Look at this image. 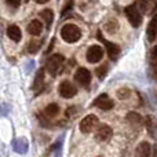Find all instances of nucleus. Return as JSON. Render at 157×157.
I'll use <instances>...</instances> for the list:
<instances>
[{"label":"nucleus","mask_w":157,"mask_h":157,"mask_svg":"<svg viewBox=\"0 0 157 157\" xmlns=\"http://www.w3.org/2000/svg\"><path fill=\"white\" fill-rule=\"evenodd\" d=\"M61 37H62L63 41H66V43H69V44L76 43L81 37V30L77 25L66 24V25H63L62 29H61Z\"/></svg>","instance_id":"obj_1"},{"label":"nucleus","mask_w":157,"mask_h":157,"mask_svg":"<svg viewBox=\"0 0 157 157\" xmlns=\"http://www.w3.org/2000/svg\"><path fill=\"white\" fill-rule=\"evenodd\" d=\"M124 13H125V15H127L130 24L132 25L134 28H139V25L142 24V14H141V11H139L138 6H136L135 3L130 4L128 7H125Z\"/></svg>","instance_id":"obj_2"},{"label":"nucleus","mask_w":157,"mask_h":157,"mask_svg":"<svg viewBox=\"0 0 157 157\" xmlns=\"http://www.w3.org/2000/svg\"><path fill=\"white\" fill-rule=\"evenodd\" d=\"M63 61H65V58H63L62 54H54L50 57V59L47 61V71H48V73L51 76H57Z\"/></svg>","instance_id":"obj_3"},{"label":"nucleus","mask_w":157,"mask_h":157,"mask_svg":"<svg viewBox=\"0 0 157 157\" xmlns=\"http://www.w3.org/2000/svg\"><path fill=\"white\" fill-rule=\"evenodd\" d=\"M98 123H99V120H98V117L95 116V114H88V116H86L80 121V131L83 134L92 132L94 128H97Z\"/></svg>","instance_id":"obj_4"},{"label":"nucleus","mask_w":157,"mask_h":157,"mask_svg":"<svg viewBox=\"0 0 157 157\" xmlns=\"http://www.w3.org/2000/svg\"><path fill=\"white\" fill-rule=\"evenodd\" d=\"M58 92H59V95L62 98L69 99V98H73L75 95L77 94V88L69 80H63V81H61V84L58 86Z\"/></svg>","instance_id":"obj_5"},{"label":"nucleus","mask_w":157,"mask_h":157,"mask_svg":"<svg viewBox=\"0 0 157 157\" xmlns=\"http://www.w3.org/2000/svg\"><path fill=\"white\" fill-rule=\"evenodd\" d=\"M86 58L90 63H98L103 58V48L101 46H98V44H94V46L88 47Z\"/></svg>","instance_id":"obj_6"},{"label":"nucleus","mask_w":157,"mask_h":157,"mask_svg":"<svg viewBox=\"0 0 157 157\" xmlns=\"http://www.w3.org/2000/svg\"><path fill=\"white\" fill-rule=\"evenodd\" d=\"M92 105L97 106V108H99L101 110H110V109L114 106V103H113V101L110 99V97H109L108 94H101L99 97H97L94 99Z\"/></svg>","instance_id":"obj_7"},{"label":"nucleus","mask_w":157,"mask_h":157,"mask_svg":"<svg viewBox=\"0 0 157 157\" xmlns=\"http://www.w3.org/2000/svg\"><path fill=\"white\" fill-rule=\"evenodd\" d=\"M75 80L83 87H88L91 83V72L87 68H78L75 73Z\"/></svg>","instance_id":"obj_8"},{"label":"nucleus","mask_w":157,"mask_h":157,"mask_svg":"<svg viewBox=\"0 0 157 157\" xmlns=\"http://www.w3.org/2000/svg\"><path fill=\"white\" fill-rule=\"evenodd\" d=\"M98 39H99L101 41H102L103 44H105L106 47V51H108V55L112 58V59H116V57L120 54V47L117 46L116 43H110V41L105 40V39L102 37V35H101V32H98Z\"/></svg>","instance_id":"obj_9"},{"label":"nucleus","mask_w":157,"mask_h":157,"mask_svg":"<svg viewBox=\"0 0 157 157\" xmlns=\"http://www.w3.org/2000/svg\"><path fill=\"white\" fill-rule=\"evenodd\" d=\"M112 134H113L112 128L109 127L108 124H103L98 128L97 134H95V139H97L98 142H108L109 139L112 138Z\"/></svg>","instance_id":"obj_10"},{"label":"nucleus","mask_w":157,"mask_h":157,"mask_svg":"<svg viewBox=\"0 0 157 157\" xmlns=\"http://www.w3.org/2000/svg\"><path fill=\"white\" fill-rule=\"evenodd\" d=\"M28 149H29V142H28V139L25 136H19V138H17L14 141V150L17 153L25 155L28 152Z\"/></svg>","instance_id":"obj_11"},{"label":"nucleus","mask_w":157,"mask_h":157,"mask_svg":"<svg viewBox=\"0 0 157 157\" xmlns=\"http://www.w3.org/2000/svg\"><path fill=\"white\" fill-rule=\"evenodd\" d=\"M146 36H147V40L149 41H155L157 39V14H155V17H153L152 21L147 25Z\"/></svg>","instance_id":"obj_12"},{"label":"nucleus","mask_w":157,"mask_h":157,"mask_svg":"<svg viewBox=\"0 0 157 157\" xmlns=\"http://www.w3.org/2000/svg\"><path fill=\"white\" fill-rule=\"evenodd\" d=\"M7 36L13 41L18 43V41H21L22 32H21V29H19V26H17V25H10V26L7 28Z\"/></svg>","instance_id":"obj_13"},{"label":"nucleus","mask_w":157,"mask_h":157,"mask_svg":"<svg viewBox=\"0 0 157 157\" xmlns=\"http://www.w3.org/2000/svg\"><path fill=\"white\" fill-rule=\"evenodd\" d=\"M28 32L32 36H39L41 32H43V25L39 19H32L28 25Z\"/></svg>","instance_id":"obj_14"},{"label":"nucleus","mask_w":157,"mask_h":157,"mask_svg":"<svg viewBox=\"0 0 157 157\" xmlns=\"http://www.w3.org/2000/svg\"><path fill=\"white\" fill-rule=\"evenodd\" d=\"M150 145H149V142H141V144L138 145V147H136V156H141V157H147V156H150Z\"/></svg>","instance_id":"obj_15"},{"label":"nucleus","mask_w":157,"mask_h":157,"mask_svg":"<svg viewBox=\"0 0 157 157\" xmlns=\"http://www.w3.org/2000/svg\"><path fill=\"white\" fill-rule=\"evenodd\" d=\"M43 84H44V71L40 69V72H39L35 78V83H33V90L40 94V91L43 90Z\"/></svg>","instance_id":"obj_16"},{"label":"nucleus","mask_w":157,"mask_h":157,"mask_svg":"<svg viewBox=\"0 0 157 157\" xmlns=\"http://www.w3.org/2000/svg\"><path fill=\"white\" fill-rule=\"evenodd\" d=\"M40 17L46 21L47 28H50L51 26V24H52V21H54V11L50 10V8H46V10L40 11Z\"/></svg>","instance_id":"obj_17"},{"label":"nucleus","mask_w":157,"mask_h":157,"mask_svg":"<svg viewBox=\"0 0 157 157\" xmlns=\"http://www.w3.org/2000/svg\"><path fill=\"white\" fill-rule=\"evenodd\" d=\"M119 30V22L116 19H109L105 24V32H108L109 35H114Z\"/></svg>","instance_id":"obj_18"},{"label":"nucleus","mask_w":157,"mask_h":157,"mask_svg":"<svg viewBox=\"0 0 157 157\" xmlns=\"http://www.w3.org/2000/svg\"><path fill=\"white\" fill-rule=\"evenodd\" d=\"M62 142H63V136L58 138V141L54 142V144L51 145V147H50V153L54 156H59L61 152H62Z\"/></svg>","instance_id":"obj_19"},{"label":"nucleus","mask_w":157,"mask_h":157,"mask_svg":"<svg viewBox=\"0 0 157 157\" xmlns=\"http://www.w3.org/2000/svg\"><path fill=\"white\" fill-rule=\"evenodd\" d=\"M58 113H59V106H58L57 103H50V105H47L46 109H44V114L48 117H54V116H57Z\"/></svg>","instance_id":"obj_20"},{"label":"nucleus","mask_w":157,"mask_h":157,"mask_svg":"<svg viewBox=\"0 0 157 157\" xmlns=\"http://www.w3.org/2000/svg\"><path fill=\"white\" fill-rule=\"evenodd\" d=\"M127 120H128V123H131L132 125H139L142 123V117L139 116L138 113H135V112H130V113L127 114Z\"/></svg>","instance_id":"obj_21"},{"label":"nucleus","mask_w":157,"mask_h":157,"mask_svg":"<svg viewBox=\"0 0 157 157\" xmlns=\"http://www.w3.org/2000/svg\"><path fill=\"white\" fill-rule=\"evenodd\" d=\"M116 95H117V98H119V99L124 101V99H127V98L131 95V90L127 88V87H123V88H119V90H117Z\"/></svg>","instance_id":"obj_22"},{"label":"nucleus","mask_w":157,"mask_h":157,"mask_svg":"<svg viewBox=\"0 0 157 157\" xmlns=\"http://www.w3.org/2000/svg\"><path fill=\"white\" fill-rule=\"evenodd\" d=\"M39 47H40V43L36 41V40H33V41H30V43L28 44V51L32 52V54H35V52H37Z\"/></svg>","instance_id":"obj_23"},{"label":"nucleus","mask_w":157,"mask_h":157,"mask_svg":"<svg viewBox=\"0 0 157 157\" xmlns=\"http://www.w3.org/2000/svg\"><path fill=\"white\" fill-rule=\"evenodd\" d=\"M10 110H11V106L8 103H2V106H0V116L2 117L7 116L10 113Z\"/></svg>","instance_id":"obj_24"},{"label":"nucleus","mask_w":157,"mask_h":157,"mask_svg":"<svg viewBox=\"0 0 157 157\" xmlns=\"http://www.w3.org/2000/svg\"><path fill=\"white\" fill-rule=\"evenodd\" d=\"M106 71H108V66H106V65L99 66V68L97 69V75H98V77H99V78H103V76L106 75Z\"/></svg>","instance_id":"obj_25"},{"label":"nucleus","mask_w":157,"mask_h":157,"mask_svg":"<svg viewBox=\"0 0 157 157\" xmlns=\"http://www.w3.org/2000/svg\"><path fill=\"white\" fill-rule=\"evenodd\" d=\"M150 61H152V65L157 63V46H155L150 51Z\"/></svg>","instance_id":"obj_26"},{"label":"nucleus","mask_w":157,"mask_h":157,"mask_svg":"<svg viewBox=\"0 0 157 157\" xmlns=\"http://www.w3.org/2000/svg\"><path fill=\"white\" fill-rule=\"evenodd\" d=\"M7 4L13 8H18L21 4V0H7Z\"/></svg>","instance_id":"obj_27"},{"label":"nucleus","mask_w":157,"mask_h":157,"mask_svg":"<svg viewBox=\"0 0 157 157\" xmlns=\"http://www.w3.org/2000/svg\"><path fill=\"white\" fill-rule=\"evenodd\" d=\"M33 66H35V63H33V61H30L29 65H26V72H30V71H32Z\"/></svg>","instance_id":"obj_28"},{"label":"nucleus","mask_w":157,"mask_h":157,"mask_svg":"<svg viewBox=\"0 0 157 157\" xmlns=\"http://www.w3.org/2000/svg\"><path fill=\"white\" fill-rule=\"evenodd\" d=\"M152 71H153V76L157 77V63H155V65H153V69H152Z\"/></svg>","instance_id":"obj_29"},{"label":"nucleus","mask_w":157,"mask_h":157,"mask_svg":"<svg viewBox=\"0 0 157 157\" xmlns=\"http://www.w3.org/2000/svg\"><path fill=\"white\" fill-rule=\"evenodd\" d=\"M47 2H50V0H35V3H37V4H46Z\"/></svg>","instance_id":"obj_30"},{"label":"nucleus","mask_w":157,"mask_h":157,"mask_svg":"<svg viewBox=\"0 0 157 157\" xmlns=\"http://www.w3.org/2000/svg\"><path fill=\"white\" fill-rule=\"evenodd\" d=\"M25 2H29V0H25Z\"/></svg>","instance_id":"obj_31"}]
</instances>
